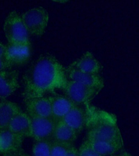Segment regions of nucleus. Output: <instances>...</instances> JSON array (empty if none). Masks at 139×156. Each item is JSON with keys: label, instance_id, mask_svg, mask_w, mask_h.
Here are the masks:
<instances>
[{"label": "nucleus", "instance_id": "nucleus-7", "mask_svg": "<svg viewBox=\"0 0 139 156\" xmlns=\"http://www.w3.org/2000/svg\"><path fill=\"white\" fill-rule=\"evenodd\" d=\"M7 46L9 60L12 68L23 66L30 61L32 55L30 41L24 43H8Z\"/></svg>", "mask_w": 139, "mask_h": 156}, {"label": "nucleus", "instance_id": "nucleus-3", "mask_svg": "<svg viewBox=\"0 0 139 156\" xmlns=\"http://www.w3.org/2000/svg\"><path fill=\"white\" fill-rule=\"evenodd\" d=\"M3 31L9 44L30 42L29 34L17 11L10 12L5 19Z\"/></svg>", "mask_w": 139, "mask_h": 156}, {"label": "nucleus", "instance_id": "nucleus-24", "mask_svg": "<svg viewBox=\"0 0 139 156\" xmlns=\"http://www.w3.org/2000/svg\"><path fill=\"white\" fill-rule=\"evenodd\" d=\"M111 156H132L129 152L127 151L121 152V153L118 154H113Z\"/></svg>", "mask_w": 139, "mask_h": 156}, {"label": "nucleus", "instance_id": "nucleus-20", "mask_svg": "<svg viewBox=\"0 0 139 156\" xmlns=\"http://www.w3.org/2000/svg\"><path fill=\"white\" fill-rule=\"evenodd\" d=\"M70 146L52 141L51 156H66Z\"/></svg>", "mask_w": 139, "mask_h": 156}, {"label": "nucleus", "instance_id": "nucleus-4", "mask_svg": "<svg viewBox=\"0 0 139 156\" xmlns=\"http://www.w3.org/2000/svg\"><path fill=\"white\" fill-rule=\"evenodd\" d=\"M21 18L29 35L41 36L45 33L49 20V14L41 7H34L24 12Z\"/></svg>", "mask_w": 139, "mask_h": 156}, {"label": "nucleus", "instance_id": "nucleus-13", "mask_svg": "<svg viewBox=\"0 0 139 156\" xmlns=\"http://www.w3.org/2000/svg\"><path fill=\"white\" fill-rule=\"evenodd\" d=\"M52 108V117L57 121L62 120L65 116L76 105L66 96L56 95L49 96Z\"/></svg>", "mask_w": 139, "mask_h": 156}, {"label": "nucleus", "instance_id": "nucleus-2", "mask_svg": "<svg viewBox=\"0 0 139 156\" xmlns=\"http://www.w3.org/2000/svg\"><path fill=\"white\" fill-rule=\"evenodd\" d=\"M85 110L86 141L103 156H112L122 149L124 144L115 115L90 104Z\"/></svg>", "mask_w": 139, "mask_h": 156}, {"label": "nucleus", "instance_id": "nucleus-16", "mask_svg": "<svg viewBox=\"0 0 139 156\" xmlns=\"http://www.w3.org/2000/svg\"><path fill=\"white\" fill-rule=\"evenodd\" d=\"M21 111L15 102L6 100L0 101V131L8 129L12 119Z\"/></svg>", "mask_w": 139, "mask_h": 156}, {"label": "nucleus", "instance_id": "nucleus-9", "mask_svg": "<svg viewBox=\"0 0 139 156\" xmlns=\"http://www.w3.org/2000/svg\"><path fill=\"white\" fill-rule=\"evenodd\" d=\"M19 87V72L15 69L0 71V101L13 95Z\"/></svg>", "mask_w": 139, "mask_h": 156}, {"label": "nucleus", "instance_id": "nucleus-8", "mask_svg": "<svg viewBox=\"0 0 139 156\" xmlns=\"http://www.w3.org/2000/svg\"><path fill=\"white\" fill-rule=\"evenodd\" d=\"M27 113L30 117H52V108L49 97L24 99Z\"/></svg>", "mask_w": 139, "mask_h": 156}, {"label": "nucleus", "instance_id": "nucleus-19", "mask_svg": "<svg viewBox=\"0 0 139 156\" xmlns=\"http://www.w3.org/2000/svg\"><path fill=\"white\" fill-rule=\"evenodd\" d=\"M9 60L7 46L0 42V71L12 69Z\"/></svg>", "mask_w": 139, "mask_h": 156}, {"label": "nucleus", "instance_id": "nucleus-1", "mask_svg": "<svg viewBox=\"0 0 139 156\" xmlns=\"http://www.w3.org/2000/svg\"><path fill=\"white\" fill-rule=\"evenodd\" d=\"M68 80L66 68L57 58L50 55H41L23 75V99L64 90Z\"/></svg>", "mask_w": 139, "mask_h": 156}, {"label": "nucleus", "instance_id": "nucleus-12", "mask_svg": "<svg viewBox=\"0 0 139 156\" xmlns=\"http://www.w3.org/2000/svg\"><path fill=\"white\" fill-rule=\"evenodd\" d=\"M8 129L24 139L31 137V121L30 116L21 111L12 119Z\"/></svg>", "mask_w": 139, "mask_h": 156}, {"label": "nucleus", "instance_id": "nucleus-18", "mask_svg": "<svg viewBox=\"0 0 139 156\" xmlns=\"http://www.w3.org/2000/svg\"><path fill=\"white\" fill-rule=\"evenodd\" d=\"M52 140L35 141L33 145V156H51Z\"/></svg>", "mask_w": 139, "mask_h": 156}, {"label": "nucleus", "instance_id": "nucleus-11", "mask_svg": "<svg viewBox=\"0 0 139 156\" xmlns=\"http://www.w3.org/2000/svg\"><path fill=\"white\" fill-rule=\"evenodd\" d=\"M24 140L9 129L0 131V153L3 155L20 149Z\"/></svg>", "mask_w": 139, "mask_h": 156}, {"label": "nucleus", "instance_id": "nucleus-15", "mask_svg": "<svg viewBox=\"0 0 139 156\" xmlns=\"http://www.w3.org/2000/svg\"><path fill=\"white\" fill-rule=\"evenodd\" d=\"M86 119L85 108L76 105L62 120L79 135L85 127Z\"/></svg>", "mask_w": 139, "mask_h": 156}, {"label": "nucleus", "instance_id": "nucleus-17", "mask_svg": "<svg viewBox=\"0 0 139 156\" xmlns=\"http://www.w3.org/2000/svg\"><path fill=\"white\" fill-rule=\"evenodd\" d=\"M79 135L62 120L57 122L54 131L52 141L71 145L77 138Z\"/></svg>", "mask_w": 139, "mask_h": 156}, {"label": "nucleus", "instance_id": "nucleus-23", "mask_svg": "<svg viewBox=\"0 0 139 156\" xmlns=\"http://www.w3.org/2000/svg\"><path fill=\"white\" fill-rule=\"evenodd\" d=\"M3 156H28L23 151V149L3 155Z\"/></svg>", "mask_w": 139, "mask_h": 156}, {"label": "nucleus", "instance_id": "nucleus-10", "mask_svg": "<svg viewBox=\"0 0 139 156\" xmlns=\"http://www.w3.org/2000/svg\"><path fill=\"white\" fill-rule=\"evenodd\" d=\"M68 80L77 82L101 91L104 86L103 79L98 74L83 73L69 66L66 68Z\"/></svg>", "mask_w": 139, "mask_h": 156}, {"label": "nucleus", "instance_id": "nucleus-22", "mask_svg": "<svg viewBox=\"0 0 139 156\" xmlns=\"http://www.w3.org/2000/svg\"><path fill=\"white\" fill-rule=\"evenodd\" d=\"M66 156H79L78 150L73 145H70L68 149Z\"/></svg>", "mask_w": 139, "mask_h": 156}, {"label": "nucleus", "instance_id": "nucleus-21", "mask_svg": "<svg viewBox=\"0 0 139 156\" xmlns=\"http://www.w3.org/2000/svg\"><path fill=\"white\" fill-rule=\"evenodd\" d=\"M79 156H103L99 153L86 140L78 150Z\"/></svg>", "mask_w": 139, "mask_h": 156}, {"label": "nucleus", "instance_id": "nucleus-14", "mask_svg": "<svg viewBox=\"0 0 139 156\" xmlns=\"http://www.w3.org/2000/svg\"><path fill=\"white\" fill-rule=\"evenodd\" d=\"M70 66L83 73L95 74H98L102 68L100 62L90 52H85Z\"/></svg>", "mask_w": 139, "mask_h": 156}, {"label": "nucleus", "instance_id": "nucleus-5", "mask_svg": "<svg viewBox=\"0 0 139 156\" xmlns=\"http://www.w3.org/2000/svg\"><path fill=\"white\" fill-rule=\"evenodd\" d=\"M64 91L66 96L78 106L90 104L99 90L73 80H68Z\"/></svg>", "mask_w": 139, "mask_h": 156}, {"label": "nucleus", "instance_id": "nucleus-6", "mask_svg": "<svg viewBox=\"0 0 139 156\" xmlns=\"http://www.w3.org/2000/svg\"><path fill=\"white\" fill-rule=\"evenodd\" d=\"M31 121V137L35 141L52 140L57 121L54 118L30 117Z\"/></svg>", "mask_w": 139, "mask_h": 156}]
</instances>
